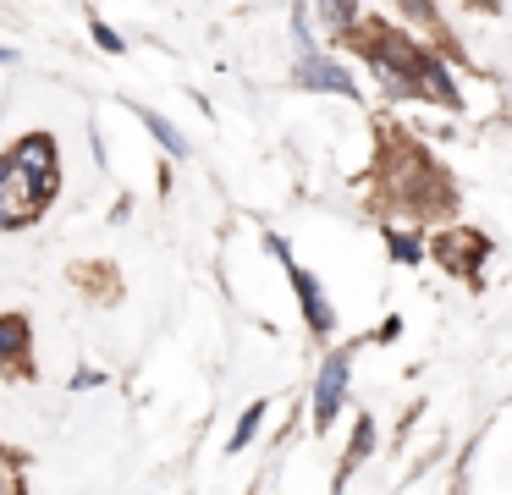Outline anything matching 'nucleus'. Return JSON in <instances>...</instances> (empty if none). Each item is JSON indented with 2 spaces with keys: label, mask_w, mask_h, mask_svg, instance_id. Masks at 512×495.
Masks as SVG:
<instances>
[{
  "label": "nucleus",
  "mask_w": 512,
  "mask_h": 495,
  "mask_svg": "<svg viewBox=\"0 0 512 495\" xmlns=\"http://www.w3.org/2000/svg\"><path fill=\"white\" fill-rule=\"evenodd\" d=\"M314 11H320V22H331V28H353L358 0H314Z\"/></svg>",
  "instance_id": "obj_11"
},
{
  "label": "nucleus",
  "mask_w": 512,
  "mask_h": 495,
  "mask_svg": "<svg viewBox=\"0 0 512 495\" xmlns=\"http://www.w3.org/2000/svg\"><path fill=\"white\" fill-rule=\"evenodd\" d=\"M89 33H94V44H100V50H111V55H122V50H127V44H122V33H116L111 22H100V17L89 22Z\"/></svg>",
  "instance_id": "obj_13"
},
{
  "label": "nucleus",
  "mask_w": 512,
  "mask_h": 495,
  "mask_svg": "<svg viewBox=\"0 0 512 495\" xmlns=\"http://www.w3.org/2000/svg\"><path fill=\"white\" fill-rule=\"evenodd\" d=\"M0 495H6V479H0Z\"/></svg>",
  "instance_id": "obj_19"
},
{
  "label": "nucleus",
  "mask_w": 512,
  "mask_h": 495,
  "mask_svg": "<svg viewBox=\"0 0 512 495\" xmlns=\"http://www.w3.org/2000/svg\"><path fill=\"white\" fill-rule=\"evenodd\" d=\"M386 248H391V259H397V264H419L424 259V242L408 237V231H386Z\"/></svg>",
  "instance_id": "obj_12"
},
{
  "label": "nucleus",
  "mask_w": 512,
  "mask_h": 495,
  "mask_svg": "<svg viewBox=\"0 0 512 495\" xmlns=\"http://www.w3.org/2000/svg\"><path fill=\"white\" fill-rule=\"evenodd\" d=\"M292 292H298L303 325H309L314 336H331V330H336V308H331V297H325V292H320V281H314L309 270H298V264H292Z\"/></svg>",
  "instance_id": "obj_6"
},
{
  "label": "nucleus",
  "mask_w": 512,
  "mask_h": 495,
  "mask_svg": "<svg viewBox=\"0 0 512 495\" xmlns=\"http://www.w3.org/2000/svg\"><path fill=\"white\" fill-rule=\"evenodd\" d=\"M265 413H270L265 402H248V407H243V418H237V429H232V451H243L248 440L259 435V424H265Z\"/></svg>",
  "instance_id": "obj_10"
},
{
  "label": "nucleus",
  "mask_w": 512,
  "mask_h": 495,
  "mask_svg": "<svg viewBox=\"0 0 512 495\" xmlns=\"http://www.w3.org/2000/svg\"><path fill=\"white\" fill-rule=\"evenodd\" d=\"M397 336H402V319H397V314H391V319H386V325H380V330H375V341H397Z\"/></svg>",
  "instance_id": "obj_16"
},
{
  "label": "nucleus",
  "mask_w": 512,
  "mask_h": 495,
  "mask_svg": "<svg viewBox=\"0 0 512 495\" xmlns=\"http://www.w3.org/2000/svg\"><path fill=\"white\" fill-rule=\"evenodd\" d=\"M485 253H490L485 231H446V237H435V259H441L452 275H463V281H474V275H479Z\"/></svg>",
  "instance_id": "obj_4"
},
{
  "label": "nucleus",
  "mask_w": 512,
  "mask_h": 495,
  "mask_svg": "<svg viewBox=\"0 0 512 495\" xmlns=\"http://www.w3.org/2000/svg\"><path fill=\"white\" fill-rule=\"evenodd\" d=\"M397 6L408 11V17L419 22V28H435V22H441V17H435V0H397Z\"/></svg>",
  "instance_id": "obj_14"
},
{
  "label": "nucleus",
  "mask_w": 512,
  "mask_h": 495,
  "mask_svg": "<svg viewBox=\"0 0 512 495\" xmlns=\"http://www.w3.org/2000/svg\"><path fill=\"white\" fill-rule=\"evenodd\" d=\"M133 110H138V116H144V127H149V132H155V138H160V149H166L171 160H188V138H182V132L171 127L166 116H155V110H144V105H133Z\"/></svg>",
  "instance_id": "obj_9"
},
{
  "label": "nucleus",
  "mask_w": 512,
  "mask_h": 495,
  "mask_svg": "<svg viewBox=\"0 0 512 495\" xmlns=\"http://www.w3.org/2000/svg\"><path fill=\"white\" fill-rule=\"evenodd\" d=\"M0 61H17V55H12V50H6V44H0Z\"/></svg>",
  "instance_id": "obj_17"
},
{
  "label": "nucleus",
  "mask_w": 512,
  "mask_h": 495,
  "mask_svg": "<svg viewBox=\"0 0 512 495\" xmlns=\"http://www.w3.org/2000/svg\"><path fill=\"white\" fill-rule=\"evenodd\" d=\"M358 50H364V61H375V72L386 77L391 94H413V99H435V105L463 110V88L452 83L446 61L435 50H424V44H413L408 33L369 28L364 39H358Z\"/></svg>",
  "instance_id": "obj_2"
},
{
  "label": "nucleus",
  "mask_w": 512,
  "mask_h": 495,
  "mask_svg": "<svg viewBox=\"0 0 512 495\" xmlns=\"http://www.w3.org/2000/svg\"><path fill=\"white\" fill-rule=\"evenodd\" d=\"M61 187V154L50 132H28L0 154V231L34 226Z\"/></svg>",
  "instance_id": "obj_1"
},
{
  "label": "nucleus",
  "mask_w": 512,
  "mask_h": 495,
  "mask_svg": "<svg viewBox=\"0 0 512 495\" xmlns=\"http://www.w3.org/2000/svg\"><path fill=\"white\" fill-rule=\"evenodd\" d=\"M347 385H353V347H336L331 358L320 363V374H314V396H309V413H314V429H320V435L336 424V413H342Z\"/></svg>",
  "instance_id": "obj_3"
},
{
  "label": "nucleus",
  "mask_w": 512,
  "mask_h": 495,
  "mask_svg": "<svg viewBox=\"0 0 512 495\" xmlns=\"http://www.w3.org/2000/svg\"><path fill=\"white\" fill-rule=\"evenodd\" d=\"M292 77H298V88H314V94H342V99H358V77L347 72L342 61L320 55V50H314V55H303V61H298V72H292Z\"/></svg>",
  "instance_id": "obj_5"
},
{
  "label": "nucleus",
  "mask_w": 512,
  "mask_h": 495,
  "mask_svg": "<svg viewBox=\"0 0 512 495\" xmlns=\"http://www.w3.org/2000/svg\"><path fill=\"white\" fill-rule=\"evenodd\" d=\"M28 347H34V330H28L23 314H0V369L6 374H34V358H28Z\"/></svg>",
  "instance_id": "obj_7"
},
{
  "label": "nucleus",
  "mask_w": 512,
  "mask_h": 495,
  "mask_svg": "<svg viewBox=\"0 0 512 495\" xmlns=\"http://www.w3.org/2000/svg\"><path fill=\"white\" fill-rule=\"evenodd\" d=\"M369 457H375V418L358 413V424H353V440H347V457H342V473H336V484H347V479H353V468H358V462H369Z\"/></svg>",
  "instance_id": "obj_8"
},
{
  "label": "nucleus",
  "mask_w": 512,
  "mask_h": 495,
  "mask_svg": "<svg viewBox=\"0 0 512 495\" xmlns=\"http://www.w3.org/2000/svg\"><path fill=\"white\" fill-rule=\"evenodd\" d=\"M94 385H105V374H100V369H83V374H72V391H94Z\"/></svg>",
  "instance_id": "obj_15"
},
{
  "label": "nucleus",
  "mask_w": 512,
  "mask_h": 495,
  "mask_svg": "<svg viewBox=\"0 0 512 495\" xmlns=\"http://www.w3.org/2000/svg\"><path fill=\"white\" fill-rule=\"evenodd\" d=\"M474 6H485V11H496V0H474Z\"/></svg>",
  "instance_id": "obj_18"
}]
</instances>
